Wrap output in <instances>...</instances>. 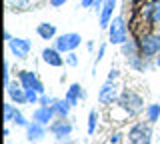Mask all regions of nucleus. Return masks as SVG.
Returning <instances> with one entry per match:
<instances>
[{"instance_id": "obj_8", "label": "nucleus", "mask_w": 160, "mask_h": 144, "mask_svg": "<svg viewBox=\"0 0 160 144\" xmlns=\"http://www.w3.org/2000/svg\"><path fill=\"white\" fill-rule=\"evenodd\" d=\"M18 80L24 86V90H36L40 94H44V84L36 76V72H32V70H20L18 72Z\"/></svg>"}, {"instance_id": "obj_5", "label": "nucleus", "mask_w": 160, "mask_h": 144, "mask_svg": "<svg viewBox=\"0 0 160 144\" xmlns=\"http://www.w3.org/2000/svg\"><path fill=\"white\" fill-rule=\"evenodd\" d=\"M82 44V36L78 32H66V34H60L54 40V48L60 50L62 54H68V52H74L76 48Z\"/></svg>"}, {"instance_id": "obj_1", "label": "nucleus", "mask_w": 160, "mask_h": 144, "mask_svg": "<svg viewBox=\"0 0 160 144\" xmlns=\"http://www.w3.org/2000/svg\"><path fill=\"white\" fill-rule=\"evenodd\" d=\"M116 104H118L120 110L124 114H128V116H138L142 110H146V108H144V98L140 96L138 92L128 90V88L124 92H120Z\"/></svg>"}, {"instance_id": "obj_33", "label": "nucleus", "mask_w": 160, "mask_h": 144, "mask_svg": "<svg viewBox=\"0 0 160 144\" xmlns=\"http://www.w3.org/2000/svg\"><path fill=\"white\" fill-rule=\"evenodd\" d=\"M110 142H112V144H118V142H120V134H118V132H114L112 136H110Z\"/></svg>"}, {"instance_id": "obj_30", "label": "nucleus", "mask_w": 160, "mask_h": 144, "mask_svg": "<svg viewBox=\"0 0 160 144\" xmlns=\"http://www.w3.org/2000/svg\"><path fill=\"white\" fill-rule=\"evenodd\" d=\"M116 78H118V70H116V68H112V70L108 72V78H106V80H112V82H116Z\"/></svg>"}, {"instance_id": "obj_37", "label": "nucleus", "mask_w": 160, "mask_h": 144, "mask_svg": "<svg viewBox=\"0 0 160 144\" xmlns=\"http://www.w3.org/2000/svg\"><path fill=\"white\" fill-rule=\"evenodd\" d=\"M130 2H132V4H138V2H142V0H130Z\"/></svg>"}, {"instance_id": "obj_2", "label": "nucleus", "mask_w": 160, "mask_h": 144, "mask_svg": "<svg viewBox=\"0 0 160 144\" xmlns=\"http://www.w3.org/2000/svg\"><path fill=\"white\" fill-rule=\"evenodd\" d=\"M128 142L130 144H152V124L136 122L128 128Z\"/></svg>"}, {"instance_id": "obj_23", "label": "nucleus", "mask_w": 160, "mask_h": 144, "mask_svg": "<svg viewBox=\"0 0 160 144\" xmlns=\"http://www.w3.org/2000/svg\"><path fill=\"white\" fill-rule=\"evenodd\" d=\"M14 112H16V106H14V102H12V100L4 102V122H12Z\"/></svg>"}, {"instance_id": "obj_14", "label": "nucleus", "mask_w": 160, "mask_h": 144, "mask_svg": "<svg viewBox=\"0 0 160 144\" xmlns=\"http://www.w3.org/2000/svg\"><path fill=\"white\" fill-rule=\"evenodd\" d=\"M64 98H66V102L74 108V106H78V104H80V100H84V98H86V92H84V88L80 86L78 82H74V84H70V88L66 90Z\"/></svg>"}, {"instance_id": "obj_25", "label": "nucleus", "mask_w": 160, "mask_h": 144, "mask_svg": "<svg viewBox=\"0 0 160 144\" xmlns=\"http://www.w3.org/2000/svg\"><path fill=\"white\" fill-rule=\"evenodd\" d=\"M40 96H42V94L36 92V90H26V100H28L30 106H32V104H38L40 102Z\"/></svg>"}, {"instance_id": "obj_19", "label": "nucleus", "mask_w": 160, "mask_h": 144, "mask_svg": "<svg viewBox=\"0 0 160 144\" xmlns=\"http://www.w3.org/2000/svg\"><path fill=\"white\" fill-rule=\"evenodd\" d=\"M70 108H72V106L66 102V98H62V100L56 98V102L52 104V110H54V114H56V118H68Z\"/></svg>"}, {"instance_id": "obj_20", "label": "nucleus", "mask_w": 160, "mask_h": 144, "mask_svg": "<svg viewBox=\"0 0 160 144\" xmlns=\"http://www.w3.org/2000/svg\"><path fill=\"white\" fill-rule=\"evenodd\" d=\"M144 116H146V120L150 124H156L160 120V104H148L146 106V110H144Z\"/></svg>"}, {"instance_id": "obj_17", "label": "nucleus", "mask_w": 160, "mask_h": 144, "mask_svg": "<svg viewBox=\"0 0 160 144\" xmlns=\"http://www.w3.org/2000/svg\"><path fill=\"white\" fill-rule=\"evenodd\" d=\"M44 136H46V126H44V124H38V122L32 120L26 126V138L30 142H38V140H42Z\"/></svg>"}, {"instance_id": "obj_32", "label": "nucleus", "mask_w": 160, "mask_h": 144, "mask_svg": "<svg viewBox=\"0 0 160 144\" xmlns=\"http://www.w3.org/2000/svg\"><path fill=\"white\" fill-rule=\"evenodd\" d=\"M64 2H68V0H50V4H52L54 8H58V6H62Z\"/></svg>"}, {"instance_id": "obj_24", "label": "nucleus", "mask_w": 160, "mask_h": 144, "mask_svg": "<svg viewBox=\"0 0 160 144\" xmlns=\"http://www.w3.org/2000/svg\"><path fill=\"white\" fill-rule=\"evenodd\" d=\"M12 122L16 124V126H22V128H26L28 124H30V122L26 120V116H24V114L20 112L18 108H16V112H14V118H12Z\"/></svg>"}, {"instance_id": "obj_21", "label": "nucleus", "mask_w": 160, "mask_h": 144, "mask_svg": "<svg viewBox=\"0 0 160 144\" xmlns=\"http://www.w3.org/2000/svg\"><path fill=\"white\" fill-rule=\"evenodd\" d=\"M32 2L34 0H8V6L12 10H28L32 6Z\"/></svg>"}, {"instance_id": "obj_3", "label": "nucleus", "mask_w": 160, "mask_h": 144, "mask_svg": "<svg viewBox=\"0 0 160 144\" xmlns=\"http://www.w3.org/2000/svg\"><path fill=\"white\" fill-rule=\"evenodd\" d=\"M138 46H140V54L148 60L158 56L160 52V34L156 32H146L138 38Z\"/></svg>"}, {"instance_id": "obj_4", "label": "nucleus", "mask_w": 160, "mask_h": 144, "mask_svg": "<svg viewBox=\"0 0 160 144\" xmlns=\"http://www.w3.org/2000/svg\"><path fill=\"white\" fill-rule=\"evenodd\" d=\"M128 38H130L128 36V24L124 20V16L112 18V22H110V26H108V42L120 46V44H124Z\"/></svg>"}, {"instance_id": "obj_7", "label": "nucleus", "mask_w": 160, "mask_h": 144, "mask_svg": "<svg viewBox=\"0 0 160 144\" xmlns=\"http://www.w3.org/2000/svg\"><path fill=\"white\" fill-rule=\"evenodd\" d=\"M118 96H120L118 84L112 82V80H106L102 86H100V90H98V102L104 104V106H110V104L118 102Z\"/></svg>"}, {"instance_id": "obj_28", "label": "nucleus", "mask_w": 160, "mask_h": 144, "mask_svg": "<svg viewBox=\"0 0 160 144\" xmlns=\"http://www.w3.org/2000/svg\"><path fill=\"white\" fill-rule=\"evenodd\" d=\"M64 58H66V64H68V66H78V54L76 52H68Z\"/></svg>"}, {"instance_id": "obj_18", "label": "nucleus", "mask_w": 160, "mask_h": 144, "mask_svg": "<svg viewBox=\"0 0 160 144\" xmlns=\"http://www.w3.org/2000/svg\"><path fill=\"white\" fill-rule=\"evenodd\" d=\"M36 34L42 40H52V38H56V24L52 22H40L36 26Z\"/></svg>"}, {"instance_id": "obj_29", "label": "nucleus", "mask_w": 160, "mask_h": 144, "mask_svg": "<svg viewBox=\"0 0 160 144\" xmlns=\"http://www.w3.org/2000/svg\"><path fill=\"white\" fill-rule=\"evenodd\" d=\"M10 84V66H8V60H4V88Z\"/></svg>"}, {"instance_id": "obj_13", "label": "nucleus", "mask_w": 160, "mask_h": 144, "mask_svg": "<svg viewBox=\"0 0 160 144\" xmlns=\"http://www.w3.org/2000/svg\"><path fill=\"white\" fill-rule=\"evenodd\" d=\"M42 60L52 68H60L62 64H66V58L62 56V52L56 48H44L42 50Z\"/></svg>"}, {"instance_id": "obj_35", "label": "nucleus", "mask_w": 160, "mask_h": 144, "mask_svg": "<svg viewBox=\"0 0 160 144\" xmlns=\"http://www.w3.org/2000/svg\"><path fill=\"white\" fill-rule=\"evenodd\" d=\"M154 64H156V66H160V52H158V56L154 58Z\"/></svg>"}, {"instance_id": "obj_16", "label": "nucleus", "mask_w": 160, "mask_h": 144, "mask_svg": "<svg viewBox=\"0 0 160 144\" xmlns=\"http://www.w3.org/2000/svg\"><path fill=\"white\" fill-rule=\"evenodd\" d=\"M120 50H122V56L126 58V62L132 60V58L142 56V54H140V46H138V40H136V38H128L124 44H120Z\"/></svg>"}, {"instance_id": "obj_34", "label": "nucleus", "mask_w": 160, "mask_h": 144, "mask_svg": "<svg viewBox=\"0 0 160 144\" xmlns=\"http://www.w3.org/2000/svg\"><path fill=\"white\" fill-rule=\"evenodd\" d=\"M4 38H6V42H10V40H12V38H14V36H12V34H10V32L6 30V32H4Z\"/></svg>"}, {"instance_id": "obj_27", "label": "nucleus", "mask_w": 160, "mask_h": 144, "mask_svg": "<svg viewBox=\"0 0 160 144\" xmlns=\"http://www.w3.org/2000/svg\"><path fill=\"white\" fill-rule=\"evenodd\" d=\"M54 102H56V98H54V96H48V94L44 92L42 96H40V102L38 104H42V106H52Z\"/></svg>"}, {"instance_id": "obj_9", "label": "nucleus", "mask_w": 160, "mask_h": 144, "mask_svg": "<svg viewBox=\"0 0 160 144\" xmlns=\"http://www.w3.org/2000/svg\"><path fill=\"white\" fill-rule=\"evenodd\" d=\"M8 48H10V52H12L18 60H26L30 50H32V42L26 40V38H16L14 36L12 40L8 42Z\"/></svg>"}, {"instance_id": "obj_36", "label": "nucleus", "mask_w": 160, "mask_h": 144, "mask_svg": "<svg viewBox=\"0 0 160 144\" xmlns=\"http://www.w3.org/2000/svg\"><path fill=\"white\" fill-rule=\"evenodd\" d=\"M62 144H76V142H72V140H64Z\"/></svg>"}, {"instance_id": "obj_6", "label": "nucleus", "mask_w": 160, "mask_h": 144, "mask_svg": "<svg viewBox=\"0 0 160 144\" xmlns=\"http://www.w3.org/2000/svg\"><path fill=\"white\" fill-rule=\"evenodd\" d=\"M48 130L56 140H66L70 134H72L74 126H72V122H70L68 118H54V120L48 124Z\"/></svg>"}, {"instance_id": "obj_22", "label": "nucleus", "mask_w": 160, "mask_h": 144, "mask_svg": "<svg viewBox=\"0 0 160 144\" xmlns=\"http://www.w3.org/2000/svg\"><path fill=\"white\" fill-rule=\"evenodd\" d=\"M96 124H98V112L92 108V110L88 112V136H92V134L96 132Z\"/></svg>"}, {"instance_id": "obj_12", "label": "nucleus", "mask_w": 160, "mask_h": 144, "mask_svg": "<svg viewBox=\"0 0 160 144\" xmlns=\"http://www.w3.org/2000/svg\"><path fill=\"white\" fill-rule=\"evenodd\" d=\"M142 16H144V20H146L150 26L160 24V0L148 2L146 6H144V10H142Z\"/></svg>"}, {"instance_id": "obj_15", "label": "nucleus", "mask_w": 160, "mask_h": 144, "mask_svg": "<svg viewBox=\"0 0 160 144\" xmlns=\"http://www.w3.org/2000/svg\"><path fill=\"white\" fill-rule=\"evenodd\" d=\"M116 8V0H104L102 8H100V18H98V24L100 28H108L110 22H112V12Z\"/></svg>"}, {"instance_id": "obj_11", "label": "nucleus", "mask_w": 160, "mask_h": 144, "mask_svg": "<svg viewBox=\"0 0 160 144\" xmlns=\"http://www.w3.org/2000/svg\"><path fill=\"white\" fill-rule=\"evenodd\" d=\"M54 118H56V114H54L52 106H42V104H38L32 110V120L38 122V124H44V126H48Z\"/></svg>"}, {"instance_id": "obj_10", "label": "nucleus", "mask_w": 160, "mask_h": 144, "mask_svg": "<svg viewBox=\"0 0 160 144\" xmlns=\"http://www.w3.org/2000/svg\"><path fill=\"white\" fill-rule=\"evenodd\" d=\"M6 94H8V98L14 104H28V100H26V90H24V86L20 84V80L10 82L8 86H6Z\"/></svg>"}, {"instance_id": "obj_31", "label": "nucleus", "mask_w": 160, "mask_h": 144, "mask_svg": "<svg viewBox=\"0 0 160 144\" xmlns=\"http://www.w3.org/2000/svg\"><path fill=\"white\" fill-rule=\"evenodd\" d=\"M80 6H82V8H92L94 0H80Z\"/></svg>"}, {"instance_id": "obj_26", "label": "nucleus", "mask_w": 160, "mask_h": 144, "mask_svg": "<svg viewBox=\"0 0 160 144\" xmlns=\"http://www.w3.org/2000/svg\"><path fill=\"white\" fill-rule=\"evenodd\" d=\"M104 52H106V44H100V48H98V54H96V60H94V72H92V74H96V66L100 64V60H102Z\"/></svg>"}]
</instances>
